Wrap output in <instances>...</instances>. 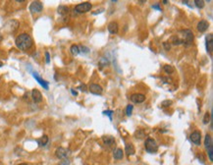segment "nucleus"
<instances>
[{"instance_id":"obj_1","label":"nucleus","mask_w":213,"mask_h":165,"mask_svg":"<svg viewBox=\"0 0 213 165\" xmlns=\"http://www.w3.org/2000/svg\"><path fill=\"white\" fill-rule=\"evenodd\" d=\"M15 44L20 50H28L33 46V39L28 33H21L17 37Z\"/></svg>"},{"instance_id":"obj_2","label":"nucleus","mask_w":213,"mask_h":165,"mask_svg":"<svg viewBox=\"0 0 213 165\" xmlns=\"http://www.w3.org/2000/svg\"><path fill=\"white\" fill-rule=\"evenodd\" d=\"M144 147H145V150H147V152H149V153H155V152L158 150V145H157L156 142L151 138L147 139Z\"/></svg>"},{"instance_id":"obj_3","label":"nucleus","mask_w":213,"mask_h":165,"mask_svg":"<svg viewBox=\"0 0 213 165\" xmlns=\"http://www.w3.org/2000/svg\"><path fill=\"white\" fill-rule=\"evenodd\" d=\"M92 9V4L90 2H83L81 4H78L75 7V11L78 14H83V13H87Z\"/></svg>"},{"instance_id":"obj_4","label":"nucleus","mask_w":213,"mask_h":165,"mask_svg":"<svg viewBox=\"0 0 213 165\" xmlns=\"http://www.w3.org/2000/svg\"><path fill=\"white\" fill-rule=\"evenodd\" d=\"M184 33V40H183V43L186 45L187 47L191 46V43H193V35L191 33V31L190 30H185L182 32Z\"/></svg>"},{"instance_id":"obj_5","label":"nucleus","mask_w":213,"mask_h":165,"mask_svg":"<svg viewBox=\"0 0 213 165\" xmlns=\"http://www.w3.org/2000/svg\"><path fill=\"white\" fill-rule=\"evenodd\" d=\"M43 9V5L39 1H33L30 5V11L32 13H40Z\"/></svg>"},{"instance_id":"obj_6","label":"nucleus","mask_w":213,"mask_h":165,"mask_svg":"<svg viewBox=\"0 0 213 165\" xmlns=\"http://www.w3.org/2000/svg\"><path fill=\"white\" fill-rule=\"evenodd\" d=\"M69 152H70L69 149H64V147H58V149H56V151H55V154H56V156L58 157L59 159H65L69 155Z\"/></svg>"},{"instance_id":"obj_7","label":"nucleus","mask_w":213,"mask_h":165,"mask_svg":"<svg viewBox=\"0 0 213 165\" xmlns=\"http://www.w3.org/2000/svg\"><path fill=\"white\" fill-rule=\"evenodd\" d=\"M205 46H206V50L208 53L211 54L213 51V35L211 33L205 37Z\"/></svg>"},{"instance_id":"obj_8","label":"nucleus","mask_w":213,"mask_h":165,"mask_svg":"<svg viewBox=\"0 0 213 165\" xmlns=\"http://www.w3.org/2000/svg\"><path fill=\"white\" fill-rule=\"evenodd\" d=\"M131 100L134 103H142L145 100V95L142 94H134L131 95Z\"/></svg>"},{"instance_id":"obj_9","label":"nucleus","mask_w":213,"mask_h":165,"mask_svg":"<svg viewBox=\"0 0 213 165\" xmlns=\"http://www.w3.org/2000/svg\"><path fill=\"white\" fill-rule=\"evenodd\" d=\"M32 98L33 101L35 102V103H39V102L42 101V94L41 92H39L37 88H35V90H33L32 92Z\"/></svg>"},{"instance_id":"obj_10","label":"nucleus","mask_w":213,"mask_h":165,"mask_svg":"<svg viewBox=\"0 0 213 165\" xmlns=\"http://www.w3.org/2000/svg\"><path fill=\"white\" fill-rule=\"evenodd\" d=\"M190 138H191V141L193 143H195L197 145H200V142H201V134H200L199 132L195 131V132L191 133V135Z\"/></svg>"},{"instance_id":"obj_11","label":"nucleus","mask_w":213,"mask_h":165,"mask_svg":"<svg viewBox=\"0 0 213 165\" xmlns=\"http://www.w3.org/2000/svg\"><path fill=\"white\" fill-rule=\"evenodd\" d=\"M88 88H90V92L93 94H101L102 92H103L102 88L97 84H92Z\"/></svg>"},{"instance_id":"obj_12","label":"nucleus","mask_w":213,"mask_h":165,"mask_svg":"<svg viewBox=\"0 0 213 165\" xmlns=\"http://www.w3.org/2000/svg\"><path fill=\"white\" fill-rule=\"evenodd\" d=\"M33 78L35 79V80L37 81L38 83H39V85L41 86L42 88H44L45 90H48V83L46 82V81H44L43 79H41L38 76V74L37 73V72H33Z\"/></svg>"},{"instance_id":"obj_13","label":"nucleus","mask_w":213,"mask_h":165,"mask_svg":"<svg viewBox=\"0 0 213 165\" xmlns=\"http://www.w3.org/2000/svg\"><path fill=\"white\" fill-rule=\"evenodd\" d=\"M208 27H209V23L207 22V21L205 20H201L200 22H198L197 28V31L200 33H204L205 31L207 30Z\"/></svg>"},{"instance_id":"obj_14","label":"nucleus","mask_w":213,"mask_h":165,"mask_svg":"<svg viewBox=\"0 0 213 165\" xmlns=\"http://www.w3.org/2000/svg\"><path fill=\"white\" fill-rule=\"evenodd\" d=\"M107 29H108L109 33H111V35H116V33H118L119 26H118V24H117L116 22H111L108 25Z\"/></svg>"},{"instance_id":"obj_15","label":"nucleus","mask_w":213,"mask_h":165,"mask_svg":"<svg viewBox=\"0 0 213 165\" xmlns=\"http://www.w3.org/2000/svg\"><path fill=\"white\" fill-rule=\"evenodd\" d=\"M125 150H126V153L130 156V155H134L136 152V149H135V147H134L132 143H127L126 145V147H125Z\"/></svg>"},{"instance_id":"obj_16","label":"nucleus","mask_w":213,"mask_h":165,"mask_svg":"<svg viewBox=\"0 0 213 165\" xmlns=\"http://www.w3.org/2000/svg\"><path fill=\"white\" fill-rule=\"evenodd\" d=\"M204 145H205V147H206V149H208L209 147H213V145H212V138H211V136L208 135V134H207L206 136H205Z\"/></svg>"},{"instance_id":"obj_17","label":"nucleus","mask_w":213,"mask_h":165,"mask_svg":"<svg viewBox=\"0 0 213 165\" xmlns=\"http://www.w3.org/2000/svg\"><path fill=\"white\" fill-rule=\"evenodd\" d=\"M48 143V137L47 136H42L39 140H37V143L39 145V147H45Z\"/></svg>"},{"instance_id":"obj_18","label":"nucleus","mask_w":213,"mask_h":165,"mask_svg":"<svg viewBox=\"0 0 213 165\" xmlns=\"http://www.w3.org/2000/svg\"><path fill=\"white\" fill-rule=\"evenodd\" d=\"M124 157V152L121 149H117L114 151V158L115 159H122Z\"/></svg>"},{"instance_id":"obj_19","label":"nucleus","mask_w":213,"mask_h":165,"mask_svg":"<svg viewBox=\"0 0 213 165\" xmlns=\"http://www.w3.org/2000/svg\"><path fill=\"white\" fill-rule=\"evenodd\" d=\"M57 11L60 15H67L69 13V8L67 6H59Z\"/></svg>"},{"instance_id":"obj_20","label":"nucleus","mask_w":213,"mask_h":165,"mask_svg":"<svg viewBox=\"0 0 213 165\" xmlns=\"http://www.w3.org/2000/svg\"><path fill=\"white\" fill-rule=\"evenodd\" d=\"M103 142L106 145H112L115 142L113 137H103Z\"/></svg>"},{"instance_id":"obj_21","label":"nucleus","mask_w":213,"mask_h":165,"mask_svg":"<svg viewBox=\"0 0 213 165\" xmlns=\"http://www.w3.org/2000/svg\"><path fill=\"white\" fill-rule=\"evenodd\" d=\"M70 50H71V53L73 54L74 56H76V55H78L79 53H80V48H79L78 45H75V44L72 45Z\"/></svg>"},{"instance_id":"obj_22","label":"nucleus","mask_w":213,"mask_h":165,"mask_svg":"<svg viewBox=\"0 0 213 165\" xmlns=\"http://www.w3.org/2000/svg\"><path fill=\"white\" fill-rule=\"evenodd\" d=\"M163 69H164V71L166 72L167 74H172V73H174V71H175V69L173 68L171 65H165L164 67H163Z\"/></svg>"},{"instance_id":"obj_23","label":"nucleus","mask_w":213,"mask_h":165,"mask_svg":"<svg viewBox=\"0 0 213 165\" xmlns=\"http://www.w3.org/2000/svg\"><path fill=\"white\" fill-rule=\"evenodd\" d=\"M195 4L197 8L202 9L204 7V0H195Z\"/></svg>"},{"instance_id":"obj_24","label":"nucleus","mask_w":213,"mask_h":165,"mask_svg":"<svg viewBox=\"0 0 213 165\" xmlns=\"http://www.w3.org/2000/svg\"><path fill=\"white\" fill-rule=\"evenodd\" d=\"M172 41H173V44H174V45H179V44L183 43V40L179 39V37H177V35H175V37H172Z\"/></svg>"},{"instance_id":"obj_25","label":"nucleus","mask_w":213,"mask_h":165,"mask_svg":"<svg viewBox=\"0 0 213 165\" xmlns=\"http://www.w3.org/2000/svg\"><path fill=\"white\" fill-rule=\"evenodd\" d=\"M133 109H134V106L132 104H129L128 106H127V109H126V114L128 116H131L132 115V112H133Z\"/></svg>"},{"instance_id":"obj_26","label":"nucleus","mask_w":213,"mask_h":165,"mask_svg":"<svg viewBox=\"0 0 213 165\" xmlns=\"http://www.w3.org/2000/svg\"><path fill=\"white\" fill-rule=\"evenodd\" d=\"M210 121V113L206 112L204 115V118H203V124H208Z\"/></svg>"},{"instance_id":"obj_27","label":"nucleus","mask_w":213,"mask_h":165,"mask_svg":"<svg viewBox=\"0 0 213 165\" xmlns=\"http://www.w3.org/2000/svg\"><path fill=\"white\" fill-rule=\"evenodd\" d=\"M45 61H46V63H49L50 62V55L48 52H45Z\"/></svg>"},{"instance_id":"obj_28","label":"nucleus","mask_w":213,"mask_h":165,"mask_svg":"<svg viewBox=\"0 0 213 165\" xmlns=\"http://www.w3.org/2000/svg\"><path fill=\"white\" fill-rule=\"evenodd\" d=\"M172 102L170 101V100H166V101H163L162 102V106H164V107H167V106H169L170 104H171Z\"/></svg>"},{"instance_id":"obj_29","label":"nucleus","mask_w":213,"mask_h":165,"mask_svg":"<svg viewBox=\"0 0 213 165\" xmlns=\"http://www.w3.org/2000/svg\"><path fill=\"white\" fill-rule=\"evenodd\" d=\"M70 164V161H69V159H64L63 161H61V163H60V165H69Z\"/></svg>"},{"instance_id":"obj_30","label":"nucleus","mask_w":213,"mask_h":165,"mask_svg":"<svg viewBox=\"0 0 213 165\" xmlns=\"http://www.w3.org/2000/svg\"><path fill=\"white\" fill-rule=\"evenodd\" d=\"M103 113L105 114V115H107V116H109V118H110V119H111V114H112V113H113V112H112V111H111V110H110V111H104V112H103Z\"/></svg>"},{"instance_id":"obj_31","label":"nucleus","mask_w":213,"mask_h":165,"mask_svg":"<svg viewBox=\"0 0 213 165\" xmlns=\"http://www.w3.org/2000/svg\"><path fill=\"white\" fill-rule=\"evenodd\" d=\"M79 48H80V50H81V49L83 50V52H85V53H88V47L81 46V47H79Z\"/></svg>"},{"instance_id":"obj_32","label":"nucleus","mask_w":213,"mask_h":165,"mask_svg":"<svg viewBox=\"0 0 213 165\" xmlns=\"http://www.w3.org/2000/svg\"><path fill=\"white\" fill-rule=\"evenodd\" d=\"M152 8H153V9H156V10L161 11V7L159 6V4H156V5H153V6H152Z\"/></svg>"},{"instance_id":"obj_33","label":"nucleus","mask_w":213,"mask_h":165,"mask_svg":"<svg viewBox=\"0 0 213 165\" xmlns=\"http://www.w3.org/2000/svg\"><path fill=\"white\" fill-rule=\"evenodd\" d=\"M163 45H164V47H165V49H166V50H169L170 49V44L167 45V42H164Z\"/></svg>"},{"instance_id":"obj_34","label":"nucleus","mask_w":213,"mask_h":165,"mask_svg":"<svg viewBox=\"0 0 213 165\" xmlns=\"http://www.w3.org/2000/svg\"><path fill=\"white\" fill-rule=\"evenodd\" d=\"M79 88H81V90H83V92H85V86H81Z\"/></svg>"},{"instance_id":"obj_35","label":"nucleus","mask_w":213,"mask_h":165,"mask_svg":"<svg viewBox=\"0 0 213 165\" xmlns=\"http://www.w3.org/2000/svg\"><path fill=\"white\" fill-rule=\"evenodd\" d=\"M72 94H73L74 95H77V94H77L76 92H74V90H72Z\"/></svg>"},{"instance_id":"obj_36","label":"nucleus","mask_w":213,"mask_h":165,"mask_svg":"<svg viewBox=\"0 0 213 165\" xmlns=\"http://www.w3.org/2000/svg\"><path fill=\"white\" fill-rule=\"evenodd\" d=\"M144 1H147V0H140V4H142Z\"/></svg>"},{"instance_id":"obj_37","label":"nucleus","mask_w":213,"mask_h":165,"mask_svg":"<svg viewBox=\"0 0 213 165\" xmlns=\"http://www.w3.org/2000/svg\"><path fill=\"white\" fill-rule=\"evenodd\" d=\"M2 39H3V37H2L1 33H0V41H1V40H2Z\"/></svg>"},{"instance_id":"obj_38","label":"nucleus","mask_w":213,"mask_h":165,"mask_svg":"<svg viewBox=\"0 0 213 165\" xmlns=\"http://www.w3.org/2000/svg\"><path fill=\"white\" fill-rule=\"evenodd\" d=\"M16 1H17V2H20V3H21V2H24L25 0H16Z\"/></svg>"},{"instance_id":"obj_39","label":"nucleus","mask_w":213,"mask_h":165,"mask_svg":"<svg viewBox=\"0 0 213 165\" xmlns=\"http://www.w3.org/2000/svg\"><path fill=\"white\" fill-rule=\"evenodd\" d=\"M163 3L164 4H167V0H163Z\"/></svg>"},{"instance_id":"obj_40","label":"nucleus","mask_w":213,"mask_h":165,"mask_svg":"<svg viewBox=\"0 0 213 165\" xmlns=\"http://www.w3.org/2000/svg\"><path fill=\"white\" fill-rule=\"evenodd\" d=\"M2 66H3V63H2V62L0 61V67H2Z\"/></svg>"},{"instance_id":"obj_41","label":"nucleus","mask_w":213,"mask_h":165,"mask_svg":"<svg viewBox=\"0 0 213 165\" xmlns=\"http://www.w3.org/2000/svg\"><path fill=\"white\" fill-rule=\"evenodd\" d=\"M19 165H28L27 163H21V164H19Z\"/></svg>"},{"instance_id":"obj_42","label":"nucleus","mask_w":213,"mask_h":165,"mask_svg":"<svg viewBox=\"0 0 213 165\" xmlns=\"http://www.w3.org/2000/svg\"><path fill=\"white\" fill-rule=\"evenodd\" d=\"M111 1H112V2H116L117 0H111Z\"/></svg>"},{"instance_id":"obj_43","label":"nucleus","mask_w":213,"mask_h":165,"mask_svg":"<svg viewBox=\"0 0 213 165\" xmlns=\"http://www.w3.org/2000/svg\"><path fill=\"white\" fill-rule=\"evenodd\" d=\"M206 1H208V2H209V1H211V0H206Z\"/></svg>"}]
</instances>
